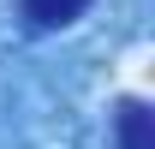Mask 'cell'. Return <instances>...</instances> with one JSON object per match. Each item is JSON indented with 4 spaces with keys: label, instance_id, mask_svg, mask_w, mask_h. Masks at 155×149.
Wrapping results in <instances>:
<instances>
[{
    "label": "cell",
    "instance_id": "7a4b0ae2",
    "mask_svg": "<svg viewBox=\"0 0 155 149\" xmlns=\"http://www.w3.org/2000/svg\"><path fill=\"white\" fill-rule=\"evenodd\" d=\"M84 12H90V0H24V24L30 30H66Z\"/></svg>",
    "mask_w": 155,
    "mask_h": 149
},
{
    "label": "cell",
    "instance_id": "6da1fadb",
    "mask_svg": "<svg viewBox=\"0 0 155 149\" xmlns=\"http://www.w3.org/2000/svg\"><path fill=\"white\" fill-rule=\"evenodd\" d=\"M119 149H155V113L137 95L119 101Z\"/></svg>",
    "mask_w": 155,
    "mask_h": 149
}]
</instances>
